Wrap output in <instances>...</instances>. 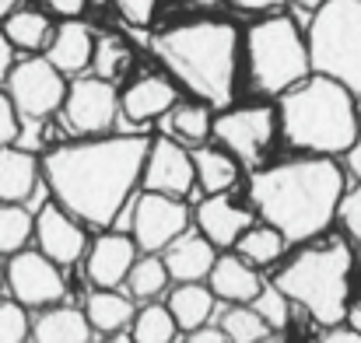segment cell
<instances>
[{
    "instance_id": "cell-1",
    "label": "cell",
    "mask_w": 361,
    "mask_h": 343,
    "mask_svg": "<svg viewBox=\"0 0 361 343\" xmlns=\"http://www.w3.org/2000/svg\"><path fill=\"white\" fill-rule=\"evenodd\" d=\"M151 140L144 133H106L60 144L42 158L53 200L81 225L113 228L144 179Z\"/></svg>"
},
{
    "instance_id": "cell-2",
    "label": "cell",
    "mask_w": 361,
    "mask_h": 343,
    "mask_svg": "<svg viewBox=\"0 0 361 343\" xmlns=\"http://www.w3.org/2000/svg\"><path fill=\"white\" fill-rule=\"evenodd\" d=\"M348 193L344 168L334 158L302 154L259 168L249 182V200L263 225L277 228L288 242H312L337 221Z\"/></svg>"
},
{
    "instance_id": "cell-3",
    "label": "cell",
    "mask_w": 361,
    "mask_h": 343,
    "mask_svg": "<svg viewBox=\"0 0 361 343\" xmlns=\"http://www.w3.org/2000/svg\"><path fill=\"white\" fill-rule=\"evenodd\" d=\"M239 32L228 21L200 18L165 28L154 53L165 70L204 106H228L239 77Z\"/></svg>"
},
{
    "instance_id": "cell-4",
    "label": "cell",
    "mask_w": 361,
    "mask_h": 343,
    "mask_svg": "<svg viewBox=\"0 0 361 343\" xmlns=\"http://www.w3.org/2000/svg\"><path fill=\"white\" fill-rule=\"evenodd\" d=\"M277 123L295 151L319 158L348 154L358 137V95L334 77L309 74L302 85L281 95Z\"/></svg>"
},
{
    "instance_id": "cell-5",
    "label": "cell",
    "mask_w": 361,
    "mask_h": 343,
    "mask_svg": "<svg viewBox=\"0 0 361 343\" xmlns=\"http://www.w3.org/2000/svg\"><path fill=\"white\" fill-rule=\"evenodd\" d=\"M351 245L323 242L302 249L284 270H277L274 284L288 294V301L302 305L319 326L334 330L351 312Z\"/></svg>"
},
{
    "instance_id": "cell-6",
    "label": "cell",
    "mask_w": 361,
    "mask_h": 343,
    "mask_svg": "<svg viewBox=\"0 0 361 343\" xmlns=\"http://www.w3.org/2000/svg\"><path fill=\"white\" fill-rule=\"evenodd\" d=\"M245 67L249 81L263 95H284L312 74L309 39L288 14H270L245 32Z\"/></svg>"
},
{
    "instance_id": "cell-7",
    "label": "cell",
    "mask_w": 361,
    "mask_h": 343,
    "mask_svg": "<svg viewBox=\"0 0 361 343\" xmlns=\"http://www.w3.org/2000/svg\"><path fill=\"white\" fill-rule=\"evenodd\" d=\"M305 39L312 74L334 77L361 95V0H330L312 11Z\"/></svg>"
},
{
    "instance_id": "cell-8",
    "label": "cell",
    "mask_w": 361,
    "mask_h": 343,
    "mask_svg": "<svg viewBox=\"0 0 361 343\" xmlns=\"http://www.w3.org/2000/svg\"><path fill=\"white\" fill-rule=\"evenodd\" d=\"M7 99L21 116V123H46L49 116L63 109L67 99V77L46 60V56H25L11 67L4 81Z\"/></svg>"
},
{
    "instance_id": "cell-9",
    "label": "cell",
    "mask_w": 361,
    "mask_h": 343,
    "mask_svg": "<svg viewBox=\"0 0 361 343\" xmlns=\"http://www.w3.org/2000/svg\"><path fill=\"white\" fill-rule=\"evenodd\" d=\"M130 235L137 242L140 252L147 256H161L179 235L190 231V207L176 197H165V193H140L130 207Z\"/></svg>"
},
{
    "instance_id": "cell-10",
    "label": "cell",
    "mask_w": 361,
    "mask_h": 343,
    "mask_svg": "<svg viewBox=\"0 0 361 343\" xmlns=\"http://www.w3.org/2000/svg\"><path fill=\"white\" fill-rule=\"evenodd\" d=\"M60 270L63 266H56L39 249H21V252H14L7 259L4 280H7V291H11V298L18 305H25V308H53L67 294V280H63Z\"/></svg>"
},
{
    "instance_id": "cell-11",
    "label": "cell",
    "mask_w": 361,
    "mask_h": 343,
    "mask_svg": "<svg viewBox=\"0 0 361 343\" xmlns=\"http://www.w3.org/2000/svg\"><path fill=\"white\" fill-rule=\"evenodd\" d=\"M63 123L71 133L78 137H106L116 126L120 116V95L116 85L95 77V74H81L67 85V99H63Z\"/></svg>"
},
{
    "instance_id": "cell-12",
    "label": "cell",
    "mask_w": 361,
    "mask_h": 343,
    "mask_svg": "<svg viewBox=\"0 0 361 343\" xmlns=\"http://www.w3.org/2000/svg\"><path fill=\"white\" fill-rule=\"evenodd\" d=\"M277 130H281L277 109L270 106H239V109H225L221 116H214V140L245 165L263 161Z\"/></svg>"
},
{
    "instance_id": "cell-13",
    "label": "cell",
    "mask_w": 361,
    "mask_h": 343,
    "mask_svg": "<svg viewBox=\"0 0 361 343\" xmlns=\"http://www.w3.org/2000/svg\"><path fill=\"white\" fill-rule=\"evenodd\" d=\"M144 189L147 193H165V197H190L197 186V168H193V151L176 144L172 137H158L151 140L147 151V165H144Z\"/></svg>"
},
{
    "instance_id": "cell-14",
    "label": "cell",
    "mask_w": 361,
    "mask_h": 343,
    "mask_svg": "<svg viewBox=\"0 0 361 343\" xmlns=\"http://www.w3.org/2000/svg\"><path fill=\"white\" fill-rule=\"evenodd\" d=\"M35 245L42 256H49L56 266H71L78 259H85L88 252V235H85V225L67 214L56 200L53 204H42L35 211Z\"/></svg>"
},
{
    "instance_id": "cell-15",
    "label": "cell",
    "mask_w": 361,
    "mask_h": 343,
    "mask_svg": "<svg viewBox=\"0 0 361 343\" xmlns=\"http://www.w3.org/2000/svg\"><path fill=\"white\" fill-rule=\"evenodd\" d=\"M137 259H140V249L130 231H106L85 252V277L99 291H116L120 284H126Z\"/></svg>"
},
{
    "instance_id": "cell-16",
    "label": "cell",
    "mask_w": 361,
    "mask_h": 343,
    "mask_svg": "<svg viewBox=\"0 0 361 343\" xmlns=\"http://www.w3.org/2000/svg\"><path fill=\"white\" fill-rule=\"evenodd\" d=\"M193 221H197V231H200L207 242H214L218 249H235V242L256 225L252 211L235 204L228 193L204 197V200L197 204V211H193Z\"/></svg>"
},
{
    "instance_id": "cell-17",
    "label": "cell",
    "mask_w": 361,
    "mask_h": 343,
    "mask_svg": "<svg viewBox=\"0 0 361 343\" xmlns=\"http://www.w3.org/2000/svg\"><path fill=\"white\" fill-rule=\"evenodd\" d=\"M176 102H179L176 85L161 74H147V77H137L120 95V116L130 126H147L161 119Z\"/></svg>"
},
{
    "instance_id": "cell-18",
    "label": "cell",
    "mask_w": 361,
    "mask_h": 343,
    "mask_svg": "<svg viewBox=\"0 0 361 343\" xmlns=\"http://www.w3.org/2000/svg\"><path fill=\"white\" fill-rule=\"evenodd\" d=\"M95 35H92V28L85 25V21H78V18H67V21H60V28L53 32V39H49V46H46V60L63 74V77H81L88 67H92V56H95Z\"/></svg>"
},
{
    "instance_id": "cell-19",
    "label": "cell",
    "mask_w": 361,
    "mask_h": 343,
    "mask_svg": "<svg viewBox=\"0 0 361 343\" xmlns=\"http://www.w3.org/2000/svg\"><path fill=\"white\" fill-rule=\"evenodd\" d=\"M161 259L176 284H204L218 263V245L207 242L200 231H186L161 252Z\"/></svg>"
},
{
    "instance_id": "cell-20",
    "label": "cell",
    "mask_w": 361,
    "mask_h": 343,
    "mask_svg": "<svg viewBox=\"0 0 361 343\" xmlns=\"http://www.w3.org/2000/svg\"><path fill=\"white\" fill-rule=\"evenodd\" d=\"M42 182V161L32 151L18 144L0 147V204H28Z\"/></svg>"
},
{
    "instance_id": "cell-21",
    "label": "cell",
    "mask_w": 361,
    "mask_h": 343,
    "mask_svg": "<svg viewBox=\"0 0 361 343\" xmlns=\"http://www.w3.org/2000/svg\"><path fill=\"white\" fill-rule=\"evenodd\" d=\"M207 287L214 291L218 301L249 305V301L259 294L263 280H259L256 266H249L239 252H225V256H218V263H214V270H211V277H207Z\"/></svg>"
},
{
    "instance_id": "cell-22",
    "label": "cell",
    "mask_w": 361,
    "mask_h": 343,
    "mask_svg": "<svg viewBox=\"0 0 361 343\" xmlns=\"http://www.w3.org/2000/svg\"><path fill=\"white\" fill-rule=\"evenodd\" d=\"M92 323L85 308L53 305L32 323V343H92Z\"/></svg>"
},
{
    "instance_id": "cell-23",
    "label": "cell",
    "mask_w": 361,
    "mask_h": 343,
    "mask_svg": "<svg viewBox=\"0 0 361 343\" xmlns=\"http://www.w3.org/2000/svg\"><path fill=\"white\" fill-rule=\"evenodd\" d=\"M158 123H161V133L183 147H204L207 137H214V116H211V106L204 102H176Z\"/></svg>"
},
{
    "instance_id": "cell-24",
    "label": "cell",
    "mask_w": 361,
    "mask_h": 343,
    "mask_svg": "<svg viewBox=\"0 0 361 343\" xmlns=\"http://www.w3.org/2000/svg\"><path fill=\"white\" fill-rule=\"evenodd\" d=\"M85 316H88L95 333L113 337V333H126L133 326L137 308H133V298L116 287V291H92L85 301Z\"/></svg>"
},
{
    "instance_id": "cell-25",
    "label": "cell",
    "mask_w": 361,
    "mask_h": 343,
    "mask_svg": "<svg viewBox=\"0 0 361 343\" xmlns=\"http://www.w3.org/2000/svg\"><path fill=\"white\" fill-rule=\"evenodd\" d=\"M53 32H56V28H53V21H49L46 11L18 7V11H11V14L4 18V35L11 39L14 49H21V53H28V56L46 53Z\"/></svg>"
},
{
    "instance_id": "cell-26",
    "label": "cell",
    "mask_w": 361,
    "mask_h": 343,
    "mask_svg": "<svg viewBox=\"0 0 361 343\" xmlns=\"http://www.w3.org/2000/svg\"><path fill=\"white\" fill-rule=\"evenodd\" d=\"M193 168H197V186L207 197L218 193H232V186L239 182V158L228 154L225 147H193Z\"/></svg>"
},
{
    "instance_id": "cell-27",
    "label": "cell",
    "mask_w": 361,
    "mask_h": 343,
    "mask_svg": "<svg viewBox=\"0 0 361 343\" xmlns=\"http://www.w3.org/2000/svg\"><path fill=\"white\" fill-rule=\"evenodd\" d=\"M165 305H169L172 319L179 323V330L193 333V330H200V326L211 323L218 298H214V291L207 284H176L169 291V301Z\"/></svg>"
},
{
    "instance_id": "cell-28",
    "label": "cell",
    "mask_w": 361,
    "mask_h": 343,
    "mask_svg": "<svg viewBox=\"0 0 361 343\" xmlns=\"http://www.w3.org/2000/svg\"><path fill=\"white\" fill-rule=\"evenodd\" d=\"M288 245H291V242L277 228H270V225H252V228L235 242V252H239L249 266H274V263L284 256Z\"/></svg>"
},
{
    "instance_id": "cell-29",
    "label": "cell",
    "mask_w": 361,
    "mask_h": 343,
    "mask_svg": "<svg viewBox=\"0 0 361 343\" xmlns=\"http://www.w3.org/2000/svg\"><path fill=\"white\" fill-rule=\"evenodd\" d=\"M169 270H165V259L161 256H147V252H140V259L133 263V270H130V277H126V294L133 298V301H154V298H161L165 294V287H169Z\"/></svg>"
},
{
    "instance_id": "cell-30",
    "label": "cell",
    "mask_w": 361,
    "mask_h": 343,
    "mask_svg": "<svg viewBox=\"0 0 361 343\" xmlns=\"http://www.w3.org/2000/svg\"><path fill=\"white\" fill-rule=\"evenodd\" d=\"M176 337H179V323L172 319L169 305L151 301V305L137 308L133 326H130V340L133 343H172Z\"/></svg>"
},
{
    "instance_id": "cell-31",
    "label": "cell",
    "mask_w": 361,
    "mask_h": 343,
    "mask_svg": "<svg viewBox=\"0 0 361 343\" xmlns=\"http://www.w3.org/2000/svg\"><path fill=\"white\" fill-rule=\"evenodd\" d=\"M35 235V214L25 204H0V256L21 252Z\"/></svg>"
},
{
    "instance_id": "cell-32",
    "label": "cell",
    "mask_w": 361,
    "mask_h": 343,
    "mask_svg": "<svg viewBox=\"0 0 361 343\" xmlns=\"http://www.w3.org/2000/svg\"><path fill=\"white\" fill-rule=\"evenodd\" d=\"M130 67H133V53H130V46L123 39L106 35V39L95 42V56H92V74L95 77H102L109 85H120L123 77L130 74Z\"/></svg>"
},
{
    "instance_id": "cell-33",
    "label": "cell",
    "mask_w": 361,
    "mask_h": 343,
    "mask_svg": "<svg viewBox=\"0 0 361 343\" xmlns=\"http://www.w3.org/2000/svg\"><path fill=\"white\" fill-rule=\"evenodd\" d=\"M221 333L228 337V343H267L270 340V326L256 316L252 305H228L221 316Z\"/></svg>"
},
{
    "instance_id": "cell-34",
    "label": "cell",
    "mask_w": 361,
    "mask_h": 343,
    "mask_svg": "<svg viewBox=\"0 0 361 343\" xmlns=\"http://www.w3.org/2000/svg\"><path fill=\"white\" fill-rule=\"evenodd\" d=\"M249 305L256 308V316H259L274 333L288 330V323H291V301H288V294H284L277 284H263L259 294H256Z\"/></svg>"
},
{
    "instance_id": "cell-35",
    "label": "cell",
    "mask_w": 361,
    "mask_h": 343,
    "mask_svg": "<svg viewBox=\"0 0 361 343\" xmlns=\"http://www.w3.org/2000/svg\"><path fill=\"white\" fill-rule=\"evenodd\" d=\"M28 337H32V323L25 305L0 301V343H25Z\"/></svg>"
},
{
    "instance_id": "cell-36",
    "label": "cell",
    "mask_w": 361,
    "mask_h": 343,
    "mask_svg": "<svg viewBox=\"0 0 361 343\" xmlns=\"http://www.w3.org/2000/svg\"><path fill=\"white\" fill-rule=\"evenodd\" d=\"M337 221L344 225L348 238H355V242L361 245V182L358 186H351V189L344 193L341 211H337Z\"/></svg>"
},
{
    "instance_id": "cell-37",
    "label": "cell",
    "mask_w": 361,
    "mask_h": 343,
    "mask_svg": "<svg viewBox=\"0 0 361 343\" xmlns=\"http://www.w3.org/2000/svg\"><path fill=\"white\" fill-rule=\"evenodd\" d=\"M18 137H21V116L7 99V92H0V147L18 144Z\"/></svg>"
},
{
    "instance_id": "cell-38",
    "label": "cell",
    "mask_w": 361,
    "mask_h": 343,
    "mask_svg": "<svg viewBox=\"0 0 361 343\" xmlns=\"http://www.w3.org/2000/svg\"><path fill=\"white\" fill-rule=\"evenodd\" d=\"M113 4H116V11H120L123 18L130 25H137V28L151 25V18L158 11V0H113Z\"/></svg>"
},
{
    "instance_id": "cell-39",
    "label": "cell",
    "mask_w": 361,
    "mask_h": 343,
    "mask_svg": "<svg viewBox=\"0 0 361 343\" xmlns=\"http://www.w3.org/2000/svg\"><path fill=\"white\" fill-rule=\"evenodd\" d=\"M42 4L60 18H81V11L88 7V0H42Z\"/></svg>"
},
{
    "instance_id": "cell-40",
    "label": "cell",
    "mask_w": 361,
    "mask_h": 343,
    "mask_svg": "<svg viewBox=\"0 0 361 343\" xmlns=\"http://www.w3.org/2000/svg\"><path fill=\"white\" fill-rule=\"evenodd\" d=\"M183 343H228V337L221 333V326H200V330L186 333Z\"/></svg>"
},
{
    "instance_id": "cell-41",
    "label": "cell",
    "mask_w": 361,
    "mask_h": 343,
    "mask_svg": "<svg viewBox=\"0 0 361 343\" xmlns=\"http://www.w3.org/2000/svg\"><path fill=\"white\" fill-rule=\"evenodd\" d=\"M14 63H18V60H14V46H11V39L4 35V25H0V85L7 81V74H11Z\"/></svg>"
},
{
    "instance_id": "cell-42",
    "label": "cell",
    "mask_w": 361,
    "mask_h": 343,
    "mask_svg": "<svg viewBox=\"0 0 361 343\" xmlns=\"http://www.w3.org/2000/svg\"><path fill=\"white\" fill-rule=\"evenodd\" d=\"M319 343H361V333H355L351 326H334V330L323 333Z\"/></svg>"
},
{
    "instance_id": "cell-43",
    "label": "cell",
    "mask_w": 361,
    "mask_h": 343,
    "mask_svg": "<svg viewBox=\"0 0 361 343\" xmlns=\"http://www.w3.org/2000/svg\"><path fill=\"white\" fill-rule=\"evenodd\" d=\"M344 158H348V168L361 179V95H358V137H355V147H351Z\"/></svg>"
},
{
    "instance_id": "cell-44",
    "label": "cell",
    "mask_w": 361,
    "mask_h": 343,
    "mask_svg": "<svg viewBox=\"0 0 361 343\" xmlns=\"http://www.w3.org/2000/svg\"><path fill=\"white\" fill-rule=\"evenodd\" d=\"M239 11H277V7H284L288 0H232Z\"/></svg>"
},
{
    "instance_id": "cell-45",
    "label": "cell",
    "mask_w": 361,
    "mask_h": 343,
    "mask_svg": "<svg viewBox=\"0 0 361 343\" xmlns=\"http://www.w3.org/2000/svg\"><path fill=\"white\" fill-rule=\"evenodd\" d=\"M348 326H351L355 333H361V298L351 305V312H348Z\"/></svg>"
},
{
    "instance_id": "cell-46",
    "label": "cell",
    "mask_w": 361,
    "mask_h": 343,
    "mask_svg": "<svg viewBox=\"0 0 361 343\" xmlns=\"http://www.w3.org/2000/svg\"><path fill=\"white\" fill-rule=\"evenodd\" d=\"M18 7H21V0H0V21H4L11 11H18Z\"/></svg>"
},
{
    "instance_id": "cell-47",
    "label": "cell",
    "mask_w": 361,
    "mask_h": 343,
    "mask_svg": "<svg viewBox=\"0 0 361 343\" xmlns=\"http://www.w3.org/2000/svg\"><path fill=\"white\" fill-rule=\"evenodd\" d=\"M298 7H305V11H319L323 4H330V0H295Z\"/></svg>"
},
{
    "instance_id": "cell-48",
    "label": "cell",
    "mask_w": 361,
    "mask_h": 343,
    "mask_svg": "<svg viewBox=\"0 0 361 343\" xmlns=\"http://www.w3.org/2000/svg\"><path fill=\"white\" fill-rule=\"evenodd\" d=\"M99 343H133V340H130V333H113V337H102Z\"/></svg>"
},
{
    "instance_id": "cell-49",
    "label": "cell",
    "mask_w": 361,
    "mask_h": 343,
    "mask_svg": "<svg viewBox=\"0 0 361 343\" xmlns=\"http://www.w3.org/2000/svg\"><path fill=\"white\" fill-rule=\"evenodd\" d=\"M190 4H197V7H214V4H221V0H190Z\"/></svg>"
},
{
    "instance_id": "cell-50",
    "label": "cell",
    "mask_w": 361,
    "mask_h": 343,
    "mask_svg": "<svg viewBox=\"0 0 361 343\" xmlns=\"http://www.w3.org/2000/svg\"><path fill=\"white\" fill-rule=\"evenodd\" d=\"M0 284H4V266H0Z\"/></svg>"
}]
</instances>
